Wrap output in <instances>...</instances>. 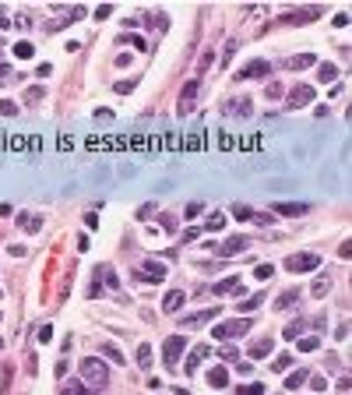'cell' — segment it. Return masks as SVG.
<instances>
[{
    "label": "cell",
    "mask_w": 352,
    "mask_h": 395,
    "mask_svg": "<svg viewBox=\"0 0 352 395\" xmlns=\"http://www.w3.org/2000/svg\"><path fill=\"white\" fill-rule=\"evenodd\" d=\"M250 109H254L250 96H236V99H225L222 102V113L225 116H250Z\"/></svg>",
    "instance_id": "cell-7"
},
{
    "label": "cell",
    "mask_w": 352,
    "mask_h": 395,
    "mask_svg": "<svg viewBox=\"0 0 352 395\" xmlns=\"http://www.w3.org/2000/svg\"><path fill=\"white\" fill-rule=\"evenodd\" d=\"M0 113H4V116H18L21 109H18V102H11V99H0Z\"/></svg>",
    "instance_id": "cell-31"
},
{
    "label": "cell",
    "mask_w": 352,
    "mask_h": 395,
    "mask_svg": "<svg viewBox=\"0 0 352 395\" xmlns=\"http://www.w3.org/2000/svg\"><path fill=\"white\" fill-rule=\"evenodd\" d=\"M215 296H229V293H243V283L236 279V275H229V279H222L218 286H211Z\"/></svg>",
    "instance_id": "cell-15"
},
{
    "label": "cell",
    "mask_w": 352,
    "mask_h": 395,
    "mask_svg": "<svg viewBox=\"0 0 352 395\" xmlns=\"http://www.w3.org/2000/svg\"><path fill=\"white\" fill-rule=\"evenodd\" d=\"M211 60H215V53H211V50H208V53H205V57H201V64H198V71H201V74H205V71H208V67H211Z\"/></svg>",
    "instance_id": "cell-44"
},
{
    "label": "cell",
    "mask_w": 352,
    "mask_h": 395,
    "mask_svg": "<svg viewBox=\"0 0 352 395\" xmlns=\"http://www.w3.org/2000/svg\"><path fill=\"white\" fill-rule=\"evenodd\" d=\"M232 395H264V385H243V388H236Z\"/></svg>",
    "instance_id": "cell-33"
},
{
    "label": "cell",
    "mask_w": 352,
    "mask_h": 395,
    "mask_svg": "<svg viewBox=\"0 0 352 395\" xmlns=\"http://www.w3.org/2000/svg\"><path fill=\"white\" fill-rule=\"evenodd\" d=\"M254 275H257V279H271V275H275V268H271V265H257Z\"/></svg>",
    "instance_id": "cell-40"
},
{
    "label": "cell",
    "mask_w": 352,
    "mask_h": 395,
    "mask_svg": "<svg viewBox=\"0 0 352 395\" xmlns=\"http://www.w3.org/2000/svg\"><path fill=\"white\" fill-rule=\"evenodd\" d=\"M183 212H187V219H198V215H201V201H190Z\"/></svg>",
    "instance_id": "cell-42"
},
{
    "label": "cell",
    "mask_w": 352,
    "mask_h": 395,
    "mask_svg": "<svg viewBox=\"0 0 352 395\" xmlns=\"http://www.w3.org/2000/svg\"><path fill=\"white\" fill-rule=\"evenodd\" d=\"M109 14H113V7H109V4H102V7L95 11V18H109Z\"/></svg>",
    "instance_id": "cell-51"
},
{
    "label": "cell",
    "mask_w": 352,
    "mask_h": 395,
    "mask_svg": "<svg viewBox=\"0 0 352 395\" xmlns=\"http://www.w3.org/2000/svg\"><path fill=\"white\" fill-rule=\"evenodd\" d=\"M11 378H14V367H11V364H4V367H0V395H7Z\"/></svg>",
    "instance_id": "cell-23"
},
{
    "label": "cell",
    "mask_w": 352,
    "mask_h": 395,
    "mask_svg": "<svg viewBox=\"0 0 352 395\" xmlns=\"http://www.w3.org/2000/svg\"><path fill=\"white\" fill-rule=\"evenodd\" d=\"M131 89H134V82H120V85H116V92H120V96H127Z\"/></svg>",
    "instance_id": "cell-50"
},
{
    "label": "cell",
    "mask_w": 352,
    "mask_h": 395,
    "mask_svg": "<svg viewBox=\"0 0 352 395\" xmlns=\"http://www.w3.org/2000/svg\"><path fill=\"white\" fill-rule=\"evenodd\" d=\"M205 229H215V233L225 229V215H222V212H211V215L205 219Z\"/></svg>",
    "instance_id": "cell-26"
},
{
    "label": "cell",
    "mask_w": 352,
    "mask_h": 395,
    "mask_svg": "<svg viewBox=\"0 0 352 395\" xmlns=\"http://www.w3.org/2000/svg\"><path fill=\"white\" fill-rule=\"evenodd\" d=\"M232 215H236V219H243V222H247V219H254V212H250V205H240V201H236V205H232Z\"/></svg>",
    "instance_id": "cell-32"
},
{
    "label": "cell",
    "mask_w": 352,
    "mask_h": 395,
    "mask_svg": "<svg viewBox=\"0 0 352 395\" xmlns=\"http://www.w3.org/2000/svg\"><path fill=\"white\" fill-rule=\"evenodd\" d=\"M18 226H25L28 233H39V229H43V215H35V212H18Z\"/></svg>",
    "instance_id": "cell-17"
},
{
    "label": "cell",
    "mask_w": 352,
    "mask_h": 395,
    "mask_svg": "<svg viewBox=\"0 0 352 395\" xmlns=\"http://www.w3.org/2000/svg\"><path fill=\"white\" fill-rule=\"evenodd\" d=\"M162 226H166V229L173 233V229H176V219H173V215H162Z\"/></svg>",
    "instance_id": "cell-52"
},
{
    "label": "cell",
    "mask_w": 352,
    "mask_h": 395,
    "mask_svg": "<svg viewBox=\"0 0 352 395\" xmlns=\"http://www.w3.org/2000/svg\"><path fill=\"white\" fill-rule=\"evenodd\" d=\"M138 367H144V371L151 367V346H148V342L138 346Z\"/></svg>",
    "instance_id": "cell-24"
},
{
    "label": "cell",
    "mask_w": 352,
    "mask_h": 395,
    "mask_svg": "<svg viewBox=\"0 0 352 395\" xmlns=\"http://www.w3.org/2000/svg\"><path fill=\"white\" fill-rule=\"evenodd\" d=\"M335 339H338V342H345V339H349V321H342V325H338V332H335Z\"/></svg>",
    "instance_id": "cell-47"
},
{
    "label": "cell",
    "mask_w": 352,
    "mask_h": 395,
    "mask_svg": "<svg viewBox=\"0 0 352 395\" xmlns=\"http://www.w3.org/2000/svg\"><path fill=\"white\" fill-rule=\"evenodd\" d=\"M317 57L314 53H296L292 60H285V67H292V71H299V67H310V64H314Z\"/></svg>",
    "instance_id": "cell-22"
},
{
    "label": "cell",
    "mask_w": 352,
    "mask_h": 395,
    "mask_svg": "<svg viewBox=\"0 0 352 395\" xmlns=\"http://www.w3.org/2000/svg\"><path fill=\"white\" fill-rule=\"evenodd\" d=\"M14 57H32V43H18L14 46Z\"/></svg>",
    "instance_id": "cell-43"
},
{
    "label": "cell",
    "mask_w": 352,
    "mask_h": 395,
    "mask_svg": "<svg viewBox=\"0 0 352 395\" xmlns=\"http://www.w3.org/2000/svg\"><path fill=\"white\" fill-rule=\"evenodd\" d=\"M271 74V64L268 60H254V64H247L236 78H240V82H247V78H268Z\"/></svg>",
    "instance_id": "cell-11"
},
{
    "label": "cell",
    "mask_w": 352,
    "mask_h": 395,
    "mask_svg": "<svg viewBox=\"0 0 352 395\" xmlns=\"http://www.w3.org/2000/svg\"><path fill=\"white\" fill-rule=\"evenodd\" d=\"M303 328H306V321H303V318H299V321H292V325L285 328V339H299V335H303Z\"/></svg>",
    "instance_id": "cell-30"
},
{
    "label": "cell",
    "mask_w": 352,
    "mask_h": 395,
    "mask_svg": "<svg viewBox=\"0 0 352 395\" xmlns=\"http://www.w3.org/2000/svg\"><path fill=\"white\" fill-rule=\"evenodd\" d=\"M296 346H299V353H314V349L321 346V339H317V335H306V339H299Z\"/></svg>",
    "instance_id": "cell-28"
},
{
    "label": "cell",
    "mask_w": 352,
    "mask_h": 395,
    "mask_svg": "<svg viewBox=\"0 0 352 395\" xmlns=\"http://www.w3.org/2000/svg\"><path fill=\"white\" fill-rule=\"evenodd\" d=\"M314 96H317L314 85L299 82V85H292V92L285 96V102H289V109H299V106H310V102H314Z\"/></svg>",
    "instance_id": "cell-3"
},
{
    "label": "cell",
    "mask_w": 352,
    "mask_h": 395,
    "mask_svg": "<svg viewBox=\"0 0 352 395\" xmlns=\"http://www.w3.org/2000/svg\"><path fill=\"white\" fill-rule=\"evenodd\" d=\"M116 64H120V67H131V64H134V57H131V53H120V57H116Z\"/></svg>",
    "instance_id": "cell-49"
},
{
    "label": "cell",
    "mask_w": 352,
    "mask_h": 395,
    "mask_svg": "<svg viewBox=\"0 0 352 395\" xmlns=\"http://www.w3.org/2000/svg\"><path fill=\"white\" fill-rule=\"evenodd\" d=\"M208 385H211V388H225V385H229V371H225V367H211V371H208Z\"/></svg>",
    "instance_id": "cell-18"
},
{
    "label": "cell",
    "mask_w": 352,
    "mask_h": 395,
    "mask_svg": "<svg viewBox=\"0 0 352 395\" xmlns=\"http://www.w3.org/2000/svg\"><path fill=\"white\" fill-rule=\"evenodd\" d=\"M271 208L282 212V215H306V212H310L306 201H271Z\"/></svg>",
    "instance_id": "cell-12"
},
{
    "label": "cell",
    "mask_w": 352,
    "mask_h": 395,
    "mask_svg": "<svg viewBox=\"0 0 352 395\" xmlns=\"http://www.w3.org/2000/svg\"><path fill=\"white\" fill-rule=\"evenodd\" d=\"M183 346H187V339H183V335H169V339H166V346H162V364H166V367H176V360H180Z\"/></svg>",
    "instance_id": "cell-5"
},
{
    "label": "cell",
    "mask_w": 352,
    "mask_h": 395,
    "mask_svg": "<svg viewBox=\"0 0 352 395\" xmlns=\"http://www.w3.org/2000/svg\"><path fill=\"white\" fill-rule=\"evenodd\" d=\"M0 28H7V18H4V7H0Z\"/></svg>",
    "instance_id": "cell-54"
},
{
    "label": "cell",
    "mask_w": 352,
    "mask_h": 395,
    "mask_svg": "<svg viewBox=\"0 0 352 395\" xmlns=\"http://www.w3.org/2000/svg\"><path fill=\"white\" fill-rule=\"evenodd\" d=\"M215 314H222V307L215 310H198V314H187V318H180V328H201V325H208L211 318H215Z\"/></svg>",
    "instance_id": "cell-10"
},
{
    "label": "cell",
    "mask_w": 352,
    "mask_h": 395,
    "mask_svg": "<svg viewBox=\"0 0 352 395\" xmlns=\"http://www.w3.org/2000/svg\"><path fill=\"white\" fill-rule=\"evenodd\" d=\"M264 92H268V96H271V99H282V96H285V92H282V85H279V82H271V85H268V89H264Z\"/></svg>",
    "instance_id": "cell-41"
},
{
    "label": "cell",
    "mask_w": 352,
    "mask_h": 395,
    "mask_svg": "<svg viewBox=\"0 0 352 395\" xmlns=\"http://www.w3.org/2000/svg\"><path fill=\"white\" fill-rule=\"evenodd\" d=\"M254 328V318H236V321H218L211 328V339L215 342H229V339H236V335H247Z\"/></svg>",
    "instance_id": "cell-1"
},
{
    "label": "cell",
    "mask_w": 352,
    "mask_h": 395,
    "mask_svg": "<svg viewBox=\"0 0 352 395\" xmlns=\"http://www.w3.org/2000/svg\"><path fill=\"white\" fill-rule=\"evenodd\" d=\"M335 78H338L335 64H324V67H321V82H335Z\"/></svg>",
    "instance_id": "cell-37"
},
{
    "label": "cell",
    "mask_w": 352,
    "mask_h": 395,
    "mask_svg": "<svg viewBox=\"0 0 352 395\" xmlns=\"http://www.w3.org/2000/svg\"><path fill=\"white\" fill-rule=\"evenodd\" d=\"M138 275H141L144 283H162V279H166V265H162V261H155V258H148L144 268H138Z\"/></svg>",
    "instance_id": "cell-9"
},
{
    "label": "cell",
    "mask_w": 352,
    "mask_h": 395,
    "mask_svg": "<svg viewBox=\"0 0 352 395\" xmlns=\"http://www.w3.org/2000/svg\"><path fill=\"white\" fill-rule=\"evenodd\" d=\"M328 290H331V275L324 272V275H317V283L310 286V293H314V296L321 300V296H328Z\"/></svg>",
    "instance_id": "cell-20"
},
{
    "label": "cell",
    "mask_w": 352,
    "mask_h": 395,
    "mask_svg": "<svg viewBox=\"0 0 352 395\" xmlns=\"http://www.w3.org/2000/svg\"><path fill=\"white\" fill-rule=\"evenodd\" d=\"M271 349H275V342H271V339H261V342H254V349H250V357H268Z\"/></svg>",
    "instance_id": "cell-25"
},
{
    "label": "cell",
    "mask_w": 352,
    "mask_h": 395,
    "mask_svg": "<svg viewBox=\"0 0 352 395\" xmlns=\"http://www.w3.org/2000/svg\"><path fill=\"white\" fill-rule=\"evenodd\" d=\"M208 353H211V346H198V349H194L190 357H187V364H183V374H194V371H198V364L208 357Z\"/></svg>",
    "instance_id": "cell-16"
},
{
    "label": "cell",
    "mask_w": 352,
    "mask_h": 395,
    "mask_svg": "<svg viewBox=\"0 0 352 395\" xmlns=\"http://www.w3.org/2000/svg\"><path fill=\"white\" fill-rule=\"evenodd\" d=\"M317 18V7H310V11H292V14H285V18H279L275 25H303V21H314ZM271 25V28H275Z\"/></svg>",
    "instance_id": "cell-13"
},
{
    "label": "cell",
    "mask_w": 352,
    "mask_h": 395,
    "mask_svg": "<svg viewBox=\"0 0 352 395\" xmlns=\"http://www.w3.org/2000/svg\"><path fill=\"white\" fill-rule=\"evenodd\" d=\"M289 364H292V357H289V353H282V357H279V360H275V371H285V367H289Z\"/></svg>",
    "instance_id": "cell-46"
},
{
    "label": "cell",
    "mask_w": 352,
    "mask_h": 395,
    "mask_svg": "<svg viewBox=\"0 0 352 395\" xmlns=\"http://www.w3.org/2000/svg\"><path fill=\"white\" fill-rule=\"evenodd\" d=\"M261 300H264V293H254L250 300H243V303H240V310L247 314V310H254V307H261Z\"/></svg>",
    "instance_id": "cell-34"
},
{
    "label": "cell",
    "mask_w": 352,
    "mask_h": 395,
    "mask_svg": "<svg viewBox=\"0 0 352 395\" xmlns=\"http://www.w3.org/2000/svg\"><path fill=\"white\" fill-rule=\"evenodd\" d=\"M53 339V325H43V328H39V342H50Z\"/></svg>",
    "instance_id": "cell-45"
},
{
    "label": "cell",
    "mask_w": 352,
    "mask_h": 395,
    "mask_svg": "<svg viewBox=\"0 0 352 395\" xmlns=\"http://www.w3.org/2000/svg\"><path fill=\"white\" fill-rule=\"evenodd\" d=\"M0 346H4V339H0Z\"/></svg>",
    "instance_id": "cell-55"
},
{
    "label": "cell",
    "mask_w": 352,
    "mask_h": 395,
    "mask_svg": "<svg viewBox=\"0 0 352 395\" xmlns=\"http://www.w3.org/2000/svg\"><path fill=\"white\" fill-rule=\"evenodd\" d=\"M247 247H250V240H247V236H240V233H236V236H229L225 244H215V254H218V258H232V254L247 251Z\"/></svg>",
    "instance_id": "cell-8"
},
{
    "label": "cell",
    "mask_w": 352,
    "mask_h": 395,
    "mask_svg": "<svg viewBox=\"0 0 352 395\" xmlns=\"http://www.w3.org/2000/svg\"><path fill=\"white\" fill-rule=\"evenodd\" d=\"M299 293H303L299 286H292V290H285V293H282V296L275 300V310H285L289 303H296V300H299Z\"/></svg>",
    "instance_id": "cell-19"
},
{
    "label": "cell",
    "mask_w": 352,
    "mask_h": 395,
    "mask_svg": "<svg viewBox=\"0 0 352 395\" xmlns=\"http://www.w3.org/2000/svg\"><path fill=\"white\" fill-rule=\"evenodd\" d=\"M60 395H92V392H88L81 381H70V385H64V392H60Z\"/></svg>",
    "instance_id": "cell-29"
},
{
    "label": "cell",
    "mask_w": 352,
    "mask_h": 395,
    "mask_svg": "<svg viewBox=\"0 0 352 395\" xmlns=\"http://www.w3.org/2000/svg\"><path fill=\"white\" fill-rule=\"evenodd\" d=\"M99 279H106V286H116V275H113V268H109V265H102V268H99Z\"/></svg>",
    "instance_id": "cell-36"
},
{
    "label": "cell",
    "mask_w": 352,
    "mask_h": 395,
    "mask_svg": "<svg viewBox=\"0 0 352 395\" xmlns=\"http://www.w3.org/2000/svg\"><path fill=\"white\" fill-rule=\"evenodd\" d=\"M317 265H321V258H317L314 251H303V254H292V258L285 261V268H289V272H314Z\"/></svg>",
    "instance_id": "cell-4"
},
{
    "label": "cell",
    "mask_w": 352,
    "mask_h": 395,
    "mask_svg": "<svg viewBox=\"0 0 352 395\" xmlns=\"http://www.w3.org/2000/svg\"><path fill=\"white\" fill-rule=\"evenodd\" d=\"M81 378H85L95 392H102V388L109 385V371H106V364H102V360H95V357L81 360Z\"/></svg>",
    "instance_id": "cell-2"
},
{
    "label": "cell",
    "mask_w": 352,
    "mask_h": 395,
    "mask_svg": "<svg viewBox=\"0 0 352 395\" xmlns=\"http://www.w3.org/2000/svg\"><path fill=\"white\" fill-rule=\"evenodd\" d=\"M218 357H222V360H240V353H236V346H222Z\"/></svg>",
    "instance_id": "cell-38"
},
{
    "label": "cell",
    "mask_w": 352,
    "mask_h": 395,
    "mask_svg": "<svg viewBox=\"0 0 352 395\" xmlns=\"http://www.w3.org/2000/svg\"><path fill=\"white\" fill-rule=\"evenodd\" d=\"M183 300H187V293H183V290H169V293H166V300H162V314H176V310L183 307Z\"/></svg>",
    "instance_id": "cell-14"
},
{
    "label": "cell",
    "mask_w": 352,
    "mask_h": 395,
    "mask_svg": "<svg viewBox=\"0 0 352 395\" xmlns=\"http://www.w3.org/2000/svg\"><path fill=\"white\" fill-rule=\"evenodd\" d=\"M25 99H28V102H39V99H43V89H39V85H35V89H28V96H25Z\"/></svg>",
    "instance_id": "cell-48"
},
{
    "label": "cell",
    "mask_w": 352,
    "mask_h": 395,
    "mask_svg": "<svg viewBox=\"0 0 352 395\" xmlns=\"http://www.w3.org/2000/svg\"><path fill=\"white\" fill-rule=\"evenodd\" d=\"M236 46H240V43H236V39H229V43H225V53H222V60H218L222 67H225V64L232 60V53H236Z\"/></svg>",
    "instance_id": "cell-35"
},
{
    "label": "cell",
    "mask_w": 352,
    "mask_h": 395,
    "mask_svg": "<svg viewBox=\"0 0 352 395\" xmlns=\"http://www.w3.org/2000/svg\"><path fill=\"white\" fill-rule=\"evenodd\" d=\"M198 92H201V82H198V78H194V82H187L183 85V92H180V116H187L190 109H194V102H198Z\"/></svg>",
    "instance_id": "cell-6"
},
{
    "label": "cell",
    "mask_w": 352,
    "mask_h": 395,
    "mask_svg": "<svg viewBox=\"0 0 352 395\" xmlns=\"http://www.w3.org/2000/svg\"><path fill=\"white\" fill-rule=\"evenodd\" d=\"M306 381H310V388H314V392H324V388H328V378H321V374H317V378H306Z\"/></svg>",
    "instance_id": "cell-39"
},
{
    "label": "cell",
    "mask_w": 352,
    "mask_h": 395,
    "mask_svg": "<svg viewBox=\"0 0 352 395\" xmlns=\"http://www.w3.org/2000/svg\"><path fill=\"white\" fill-rule=\"evenodd\" d=\"M4 78H11V67H7V64H0V82H4Z\"/></svg>",
    "instance_id": "cell-53"
},
{
    "label": "cell",
    "mask_w": 352,
    "mask_h": 395,
    "mask_svg": "<svg viewBox=\"0 0 352 395\" xmlns=\"http://www.w3.org/2000/svg\"><path fill=\"white\" fill-rule=\"evenodd\" d=\"M99 353H102V360H113V364H124V353L116 349V346H109V342H102V346H99Z\"/></svg>",
    "instance_id": "cell-21"
},
{
    "label": "cell",
    "mask_w": 352,
    "mask_h": 395,
    "mask_svg": "<svg viewBox=\"0 0 352 395\" xmlns=\"http://www.w3.org/2000/svg\"><path fill=\"white\" fill-rule=\"evenodd\" d=\"M306 378H310V371L303 367V371H296V374L285 378V388H299V385H306Z\"/></svg>",
    "instance_id": "cell-27"
}]
</instances>
